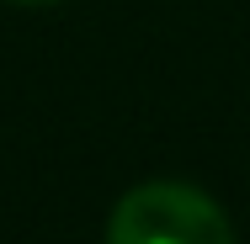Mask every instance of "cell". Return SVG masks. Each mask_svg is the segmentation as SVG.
<instances>
[{
	"label": "cell",
	"mask_w": 250,
	"mask_h": 244,
	"mask_svg": "<svg viewBox=\"0 0 250 244\" xmlns=\"http://www.w3.org/2000/svg\"><path fill=\"white\" fill-rule=\"evenodd\" d=\"M27 5H53V0H27Z\"/></svg>",
	"instance_id": "obj_2"
},
{
	"label": "cell",
	"mask_w": 250,
	"mask_h": 244,
	"mask_svg": "<svg viewBox=\"0 0 250 244\" xmlns=\"http://www.w3.org/2000/svg\"><path fill=\"white\" fill-rule=\"evenodd\" d=\"M106 244H234V228L224 207L197 186L149 181L112 207Z\"/></svg>",
	"instance_id": "obj_1"
}]
</instances>
